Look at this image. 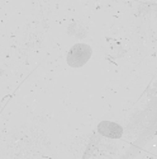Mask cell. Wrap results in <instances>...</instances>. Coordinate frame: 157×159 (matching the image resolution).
Segmentation results:
<instances>
[{"label":"cell","mask_w":157,"mask_h":159,"mask_svg":"<svg viewBox=\"0 0 157 159\" xmlns=\"http://www.w3.org/2000/svg\"><path fill=\"white\" fill-rule=\"evenodd\" d=\"M93 50L90 46L85 43H76L67 55V64L72 68H80V66L85 65L89 59L91 57Z\"/></svg>","instance_id":"cell-1"},{"label":"cell","mask_w":157,"mask_h":159,"mask_svg":"<svg viewBox=\"0 0 157 159\" xmlns=\"http://www.w3.org/2000/svg\"><path fill=\"white\" fill-rule=\"evenodd\" d=\"M98 131L100 132V135H104L110 139H119L123 135V129L118 124L110 122V121L100 122L98 126Z\"/></svg>","instance_id":"cell-2"}]
</instances>
